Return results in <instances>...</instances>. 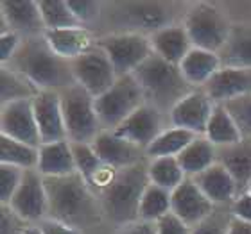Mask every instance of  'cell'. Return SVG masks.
<instances>
[{
    "label": "cell",
    "instance_id": "1",
    "mask_svg": "<svg viewBox=\"0 0 251 234\" xmlns=\"http://www.w3.org/2000/svg\"><path fill=\"white\" fill-rule=\"evenodd\" d=\"M49 198V218L83 229L95 224L100 211L99 198L81 173L43 177Z\"/></svg>",
    "mask_w": 251,
    "mask_h": 234
},
{
    "label": "cell",
    "instance_id": "2",
    "mask_svg": "<svg viewBox=\"0 0 251 234\" xmlns=\"http://www.w3.org/2000/svg\"><path fill=\"white\" fill-rule=\"evenodd\" d=\"M25 75L40 91H61L75 84L72 63L54 52L45 36L25 38L7 64Z\"/></svg>",
    "mask_w": 251,
    "mask_h": 234
},
{
    "label": "cell",
    "instance_id": "3",
    "mask_svg": "<svg viewBox=\"0 0 251 234\" xmlns=\"http://www.w3.org/2000/svg\"><path fill=\"white\" fill-rule=\"evenodd\" d=\"M147 168L149 159L135 167L115 170L111 181L95 191L102 214L119 227L138 220L142 195L151 182Z\"/></svg>",
    "mask_w": 251,
    "mask_h": 234
},
{
    "label": "cell",
    "instance_id": "4",
    "mask_svg": "<svg viewBox=\"0 0 251 234\" xmlns=\"http://www.w3.org/2000/svg\"><path fill=\"white\" fill-rule=\"evenodd\" d=\"M133 75L144 91L146 104L154 106L163 115H169L179 100L196 89L187 83L178 64L165 61L154 52L136 68Z\"/></svg>",
    "mask_w": 251,
    "mask_h": 234
},
{
    "label": "cell",
    "instance_id": "5",
    "mask_svg": "<svg viewBox=\"0 0 251 234\" xmlns=\"http://www.w3.org/2000/svg\"><path fill=\"white\" fill-rule=\"evenodd\" d=\"M63 118L70 143H92L102 132L99 116L95 111V97L81 84L59 91Z\"/></svg>",
    "mask_w": 251,
    "mask_h": 234
},
{
    "label": "cell",
    "instance_id": "6",
    "mask_svg": "<svg viewBox=\"0 0 251 234\" xmlns=\"http://www.w3.org/2000/svg\"><path fill=\"white\" fill-rule=\"evenodd\" d=\"M183 27L194 48L219 54L230 38L231 27L228 18L215 5L199 2L185 15Z\"/></svg>",
    "mask_w": 251,
    "mask_h": 234
},
{
    "label": "cell",
    "instance_id": "7",
    "mask_svg": "<svg viewBox=\"0 0 251 234\" xmlns=\"http://www.w3.org/2000/svg\"><path fill=\"white\" fill-rule=\"evenodd\" d=\"M144 104L146 97L135 75H122L108 91L95 99V111L102 130H115Z\"/></svg>",
    "mask_w": 251,
    "mask_h": 234
},
{
    "label": "cell",
    "instance_id": "8",
    "mask_svg": "<svg viewBox=\"0 0 251 234\" xmlns=\"http://www.w3.org/2000/svg\"><path fill=\"white\" fill-rule=\"evenodd\" d=\"M99 45L110 58L119 77L133 75L136 68L152 54L149 36L142 32H117L97 40Z\"/></svg>",
    "mask_w": 251,
    "mask_h": 234
},
{
    "label": "cell",
    "instance_id": "9",
    "mask_svg": "<svg viewBox=\"0 0 251 234\" xmlns=\"http://www.w3.org/2000/svg\"><path fill=\"white\" fill-rule=\"evenodd\" d=\"M70 63H72L75 83L81 84L88 93L94 95L95 99L104 91H108L119 79L108 54L99 45H95L92 50H88L86 54L79 56L77 59H74Z\"/></svg>",
    "mask_w": 251,
    "mask_h": 234
},
{
    "label": "cell",
    "instance_id": "10",
    "mask_svg": "<svg viewBox=\"0 0 251 234\" xmlns=\"http://www.w3.org/2000/svg\"><path fill=\"white\" fill-rule=\"evenodd\" d=\"M7 206L29 224H40L49 218V198L42 173L38 170H25L20 188Z\"/></svg>",
    "mask_w": 251,
    "mask_h": 234
},
{
    "label": "cell",
    "instance_id": "11",
    "mask_svg": "<svg viewBox=\"0 0 251 234\" xmlns=\"http://www.w3.org/2000/svg\"><path fill=\"white\" fill-rule=\"evenodd\" d=\"M165 130V118H163V113L158 111L154 106L151 104H144L142 107L133 113L131 116L122 122L115 130L117 136H121L124 140L131 141L138 145L140 149L147 150V147L151 145L152 141L156 140L158 136Z\"/></svg>",
    "mask_w": 251,
    "mask_h": 234
},
{
    "label": "cell",
    "instance_id": "12",
    "mask_svg": "<svg viewBox=\"0 0 251 234\" xmlns=\"http://www.w3.org/2000/svg\"><path fill=\"white\" fill-rule=\"evenodd\" d=\"M214 107L215 104L203 89H194L174 106L173 111L169 113V122L173 127H179L198 136H204Z\"/></svg>",
    "mask_w": 251,
    "mask_h": 234
},
{
    "label": "cell",
    "instance_id": "13",
    "mask_svg": "<svg viewBox=\"0 0 251 234\" xmlns=\"http://www.w3.org/2000/svg\"><path fill=\"white\" fill-rule=\"evenodd\" d=\"M0 129H2V136H7L11 140L22 141L38 149L42 147L32 100H20V102L2 106Z\"/></svg>",
    "mask_w": 251,
    "mask_h": 234
},
{
    "label": "cell",
    "instance_id": "14",
    "mask_svg": "<svg viewBox=\"0 0 251 234\" xmlns=\"http://www.w3.org/2000/svg\"><path fill=\"white\" fill-rule=\"evenodd\" d=\"M32 109L36 116L42 145L56 143V141H68L59 91H40L32 99Z\"/></svg>",
    "mask_w": 251,
    "mask_h": 234
},
{
    "label": "cell",
    "instance_id": "15",
    "mask_svg": "<svg viewBox=\"0 0 251 234\" xmlns=\"http://www.w3.org/2000/svg\"><path fill=\"white\" fill-rule=\"evenodd\" d=\"M92 147L97 152V156L100 157V161L104 163L106 167L113 168V170L135 167L138 163L149 159L144 149L124 140L121 136H117L111 130H102L92 141Z\"/></svg>",
    "mask_w": 251,
    "mask_h": 234
},
{
    "label": "cell",
    "instance_id": "16",
    "mask_svg": "<svg viewBox=\"0 0 251 234\" xmlns=\"http://www.w3.org/2000/svg\"><path fill=\"white\" fill-rule=\"evenodd\" d=\"M201 89L214 104H226L239 97L251 95V68L221 66Z\"/></svg>",
    "mask_w": 251,
    "mask_h": 234
},
{
    "label": "cell",
    "instance_id": "17",
    "mask_svg": "<svg viewBox=\"0 0 251 234\" xmlns=\"http://www.w3.org/2000/svg\"><path fill=\"white\" fill-rule=\"evenodd\" d=\"M215 211V206L204 197V193L194 182V179L187 177L181 184L173 191V211L179 220H183L188 227H196L204 218Z\"/></svg>",
    "mask_w": 251,
    "mask_h": 234
},
{
    "label": "cell",
    "instance_id": "18",
    "mask_svg": "<svg viewBox=\"0 0 251 234\" xmlns=\"http://www.w3.org/2000/svg\"><path fill=\"white\" fill-rule=\"evenodd\" d=\"M0 16L5 20L11 32L22 38H34L45 34L40 2L34 0H2Z\"/></svg>",
    "mask_w": 251,
    "mask_h": 234
},
{
    "label": "cell",
    "instance_id": "19",
    "mask_svg": "<svg viewBox=\"0 0 251 234\" xmlns=\"http://www.w3.org/2000/svg\"><path fill=\"white\" fill-rule=\"evenodd\" d=\"M192 179L199 186V190L204 193V197L208 198L214 206L233 202L239 195V188H237L233 175L219 161L212 165L210 168H206L199 175L192 177Z\"/></svg>",
    "mask_w": 251,
    "mask_h": 234
},
{
    "label": "cell",
    "instance_id": "20",
    "mask_svg": "<svg viewBox=\"0 0 251 234\" xmlns=\"http://www.w3.org/2000/svg\"><path fill=\"white\" fill-rule=\"evenodd\" d=\"M152 45V52L158 54L165 61L178 64L187 58V54L192 50V42L188 38L183 25H167L149 36Z\"/></svg>",
    "mask_w": 251,
    "mask_h": 234
},
{
    "label": "cell",
    "instance_id": "21",
    "mask_svg": "<svg viewBox=\"0 0 251 234\" xmlns=\"http://www.w3.org/2000/svg\"><path fill=\"white\" fill-rule=\"evenodd\" d=\"M45 40L54 52L67 61H74L86 54L97 45L92 34L84 27L61 29V31H45Z\"/></svg>",
    "mask_w": 251,
    "mask_h": 234
},
{
    "label": "cell",
    "instance_id": "22",
    "mask_svg": "<svg viewBox=\"0 0 251 234\" xmlns=\"http://www.w3.org/2000/svg\"><path fill=\"white\" fill-rule=\"evenodd\" d=\"M36 170L43 177H61L77 172L70 141H56L40 147Z\"/></svg>",
    "mask_w": 251,
    "mask_h": 234
},
{
    "label": "cell",
    "instance_id": "23",
    "mask_svg": "<svg viewBox=\"0 0 251 234\" xmlns=\"http://www.w3.org/2000/svg\"><path fill=\"white\" fill-rule=\"evenodd\" d=\"M223 66L219 59V54L201 50V48H192L187 54V58L179 63V70L187 79V83L196 89H201L214 73Z\"/></svg>",
    "mask_w": 251,
    "mask_h": 234
},
{
    "label": "cell",
    "instance_id": "24",
    "mask_svg": "<svg viewBox=\"0 0 251 234\" xmlns=\"http://www.w3.org/2000/svg\"><path fill=\"white\" fill-rule=\"evenodd\" d=\"M204 138L219 149L239 145L244 140L239 125L235 124L233 116L228 113V109L223 104H215L212 118H210L208 127H206V132H204Z\"/></svg>",
    "mask_w": 251,
    "mask_h": 234
},
{
    "label": "cell",
    "instance_id": "25",
    "mask_svg": "<svg viewBox=\"0 0 251 234\" xmlns=\"http://www.w3.org/2000/svg\"><path fill=\"white\" fill-rule=\"evenodd\" d=\"M223 66L251 68V25H233L230 38L219 52Z\"/></svg>",
    "mask_w": 251,
    "mask_h": 234
},
{
    "label": "cell",
    "instance_id": "26",
    "mask_svg": "<svg viewBox=\"0 0 251 234\" xmlns=\"http://www.w3.org/2000/svg\"><path fill=\"white\" fill-rule=\"evenodd\" d=\"M178 161L187 177H196L217 163V147L204 136H198L178 156Z\"/></svg>",
    "mask_w": 251,
    "mask_h": 234
},
{
    "label": "cell",
    "instance_id": "27",
    "mask_svg": "<svg viewBox=\"0 0 251 234\" xmlns=\"http://www.w3.org/2000/svg\"><path fill=\"white\" fill-rule=\"evenodd\" d=\"M198 134H194L190 130L179 129V127H169L147 147V157L149 159H156V157H178L181 152L187 149Z\"/></svg>",
    "mask_w": 251,
    "mask_h": 234
},
{
    "label": "cell",
    "instance_id": "28",
    "mask_svg": "<svg viewBox=\"0 0 251 234\" xmlns=\"http://www.w3.org/2000/svg\"><path fill=\"white\" fill-rule=\"evenodd\" d=\"M126 18L135 27L147 29L152 34L171 23V13L162 4H127L126 5Z\"/></svg>",
    "mask_w": 251,
    "mask_h": 234
},
{
    "label": "cell",
    "instance_id": "29",
    "mask_svg": "<svg viewBox=\"0 0 251 234\" xmlns=\"http://www.w3.org/2000/svg\"><path fill=\"white\" fill-rule=\"evenodd\" d=\"M0 97H2V106L11 104V102H20V100H32L40 93V89L34 84L9 66H2L0 70Z\"/></svg>",
    "mask_w": 251,
    "mask_h": 234
},
{
    "label": "cell",
    "instance_id": "30",
    "mask_svg": "<svg viewBox=\"0 0 251 234\" xmlns=\"http://www.w3.org/2000/svg\"><path fill=\"white\" fill-rule=\"evenodd\" d=\"M221 165H225L228 168V172L233 175L239 188V195L242 190L246 191L248 182L251 181V149L246 147L244 143L233 147H225L221 149Z\"/></svg>",
    "mask_w": 251,
    "mask_h": 234
},
{
    "label": "cell",
    "instance_id": "31",
    "mask_svg": "<svg viewBox=\"0 0 251 234\" xmlns=\"http://www.w3.org/2000/svg\"><path fill=\"white\" fill-rule=\"evenodd\" d=\"M171 211H173V191L149 182V186L146 188V191L142 195L138 220L156 224L158 220L163 218Z\"/></svg>",
    "mask_w": 251,
    "mask_h": 234
},
{
    "label": "cell",
    "instance_id": "32",
    "mask_svg": "<svg viewBox=\"0 0 251 234\" xmlns=\"http://www.w3.org/2000/svg\"><path fill=\"white\" fill-rule=\"evenodd\" d=\"M38 159H40L38 147L11 140L7 136L0 138V161L4 165H13L22 170H36Z\"/></svg>",
    "mask_w": 251,
    "mask_h": 234
},
{
    "label": "cell",
    "instance_id": "33",
    "mask_svg": "<svg viewBox=\"0 0 251 234\" xmlns=\"http://www.w3.org/2000/svg\"><path fill=\"white\" fill-rule=\"evenodd\" d=\"M149 181L169 191H174L187 179L178 157H156L149 159Z\"/></svg>",
    "mask_w": 251,
    "mask_h": 234
},
{
    "label": "cell",
    "instance_id": "34",
    "mask_svg": "<svg viewBox=\"0 0 251 234\" xmlns=\"http://www.w3.org/2000/svg\"><path fill=\"white\" fill-rule=\"evenodd\" d=\"M45 31H61V29H74L83 27L72 13L68 2L63 0H40Z\"/></svg>",
    "mask_w": 251,
    "mask_h": 234
},
{
    "label": "cell",
    "instance_id": "35",
    "mask_svg": "<svg viewBox=\"0 0 251 234\" xmlns=\"http://www.w3.org/2000/svg\"><path fill=\"white\" fill-rule=\"evenodd\" d=\"M70 145H72L75 170H77V173H81L84 177V181L88 182L90 188H92L94 181L104 170L106 165L100 161V157L94 150L92 143H70Z\"/></svg>",
    "mask_w": 251,
    "mask_h": 234
},
{
    "label": "cell",
    "instance_id": "36",
    "mask_svg": "<svg viewBox=\"0 0 251 234\" xmlns=\"http://www.w3.org/2000/svg\"><path fill=\"white\" fill-rule=\"evenodd\" d=\"M228 109L235 124L239 125L242 136L244 138H251V95H246V97H239L235 100H230L223 104Z\"/></svg>",
    "mask_w": 251,
    "mask_h": 234
},
{
    "label": "cell",
    "instance_id": "37",
    "mask_svg": "<svg viewBox=\"0 0 251 234\" xmlns=\"http://www.w3.org/2000/svg\"><path fill=\"white\" fill-rule=\"evenodd\" d=\"M24 172L18 167L13 165H0V197H2V204H9L16 190L20 188L22 179H24Z\"/></svg>",
    "mask_w": 251,
    "mask_h": 234
},
{
    "label": "cell",
    "instance_id": "38",
    "mask_svg": "<svg viewBox=\"0 0 251 234\" xmlns=\"http://www.w3.org/2000/svg\"><path fill=\"white\" fill-rule=\"evenodd\" d=\"M32 225L15 213L7 204L0 206V234H25Z\"/></svg>",
    "mask_w": 251,
    "mask_h": 234
},
{
    "label": "cell",
    "instance_id": "39",
    "mask_svg": "<svg viewBox=\"0 0 251 234\" xmlns=\"http://www.w3.org/2000/svg\"><path fill=\"white\" fill-rule=\"evenodd\" d=\"M68 5L81 25L95 21L100 13V4L95 0H68Z\"/></svg>",
    "mask_w": 251,
    "mask_h": 234
},
{
    "label": "cell",
    "instance_id": "40",
    "mask_svg": "<svg viewBox=\"0 0 251 234\" xmlns=\"http://www.w3.org/2000/svg\"><path fill=\"white\" fill-rule=\"evenodd\" d=\"M231 218H233V216H231ZM231 218L226 220L214 211L208 218H204L201 224L192 227V233L190 234H228V227H230Z\"/></svg>",
    "mask_w": 251,
    "mask_h": 234
},
{
    "label": "cell",
    "instance_id": "41",
    "mask_svg": "<svg viewBox=\"0 0 251 234\" xmlns=\"http://www.w3.org/2000/svg\"><path fill=\"white\" fill-rule=\"evenodd\" d=\"M158 234H190L192 227H188L183 220H179L174 213L165 214L156 222Z\"/></svg>",
    "mask_w": 251,
    "mask_h": 234
},
{
    "label": "cell",
    "instance_id": "42",
    "mask_svg": "<svg viewBox=\"0 0 251 234\" xmlns=\"http://www.w3.org/2000/svg\"><path fill=\"white\" fill-rule=\"evenodd\" d=\"M22 42H24L22 36L16 34V32H7V34L0 36V59H2V64H7L11 59L15 58Z\"/></svg>",
    "mask_w": 251,
    "mask_h": 234
},
{
    "label": "cell",
    "instance_id": "43",
    "mask_svg": "<svg viewBox=\"0 0 251 234\" xmlns=\"http://www.w3.org/2000/svg\"><path fill=\"white\" fill-rule=\"evenodd\" d=\"M231 216L251 224V193L242 191L231 202Z\"/></svg>",
    "mask_w": 251,
    "mask_h": 234
},
{
    "label": "cell",
    "instance_id": "44",
    "mask_svg": "<svg viewBox=\"0 0 251 234\" xmlns=\"http://www.w3.org/2000/svg\"><path fill=\"white\" fill-rule=\"evenodd\" d=\"M42 234H83L81 229H75L72 225L61 224V222H56L52 218H45L43 222L38 224Z\"/></svg>",
    "mask_w": 251,
    "mask_h": 234
},
{
    "label": "cell",
    "instance_id": "45",
    "mask_svg": "<svg viewBox=\"0 0 251 234\" xmlns=\"http://www.w3.org/2000/svg\"><path fill=\"white\" fill-rule=\"evenodd\" d=\"M119 234H158V229L154 222L136 220V222H131L127 225H122L119 229Z\"/></svg>",
    "mask_w": 251,
    "mask_h": 234
},
{
    "label": "cell",
    "instance_id": "46",
    "mask_svg": "<svg viewBox=\"0 0 251 234\" xmlns=\"http://www.w3.org/2000/svg\"><path fill=\"white\" fill-rule=\"evenodd\" d=\"M228 234H251V224L250 222H242L239 218H231Z\"/></svg>",
    "mask_w": 251,
    "mask_h": 234
},
{
    "label": "cell",
    "instance_id": "47",
    "mask_svg": "<svg viewBox=\"0 0 251 234\" xmlns=\"http://www.w3.org/2000/svg\"><path fill=\"white\" fill-rule=\"evenodd\" d=\"M25 234H42V231H40V227H31Z\"/></svg>",
    "mask_w": 251,
    "mask_h": 234
},
{
    "label": "cell",
    "instance_id": "48",
    "mask_svg": "<svg viewBox=\"0 0 251 234\" xmlns=\"http://www.w3.org/2000/svg\"><path fill=\"white\" fill-rule=\"evenodd\" d=\"M246 191H248V193H251V181L248 182V188H246Z\"/></svg>",
    "mask_w": 251,
    "mask_h": 234
}]
</instances>
